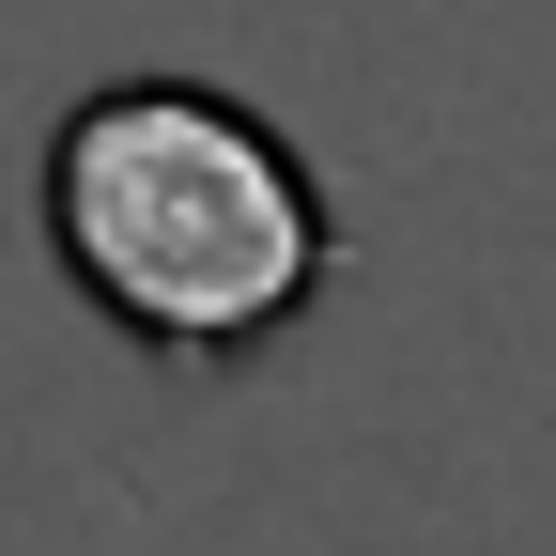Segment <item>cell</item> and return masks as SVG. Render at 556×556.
I'll return each mask as SVG.
<instances>
[{
	"label": "cell",
	"mask_w": 556,
	"mask_h": 556,
	"mask_svg": "<svg viewBox=\"0 0 556 556\" xmlns=\"http://www.w3.org/2000/svg\"><path fill=\"white\" fill-rule=\"evenodd\" d=\"M47 248L139 356L232 371L340 263L325 170L217 78H109L47 124Z\"/></svg>",
	"instance_id": "6da1fadb"
}]
</instances>
